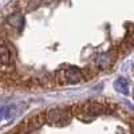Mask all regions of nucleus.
I'll list each match as a JSON object with an SVG mask.
<instances>
[{
  "label": "nucleus",
  "instance_id": "7ed1b4c3",
  "mask_svg": "<svg viewBox=\"0 0 134 134\" xmlns=\"http://www.w3.org/2000/svg\"><path fill=\"white\" fill-rule=\"evenodd\" d=\"M44 124H46V111L36 113L23 122V125L19 127V134H28L34 130L42 127Z\"/></svg>",
  "mask_w": 134,
  "mask_h": 134
},
{
  "label": "nucleus",
  "instance_id": "6e6552de",
  "mask_svg": "<svg viewBox=\"0 0 134 134\" xmlns=\"http://www.w3.org/2000/svg\"><path fill=\"white\" fill-rule=\"evenodd\" d=\"M111 62H113V59L110 58V55H102V57L98 58L97 66L99 67V69H106V67H109L111 64Z\"/></svg>",
  "mask_w": 134,
  "mask_h": 134
},
{
  "label": "nucleus",
  "instance_id": "20e7f679",
  "mask_svg": "<svg viewBox=\"0 0 134 134\" xmlns=\"http://www.w3.org/2000/svg\"><path fill=\"white\" fill-rule=\"evenodd\" d=\"M12 63V52L5 44H0V64L2 66H11Z\"/></svg>",
  "mask_w": 134,
  "mask_h": 134
},
{
  "label": "nucleus",
  "instance_id": "423d86ee",
  "mask_svg": "<svg viewBox=\"0 0 134 134\" xmlns=\"http://www.w3.org/2000/svg\"><path fill=\"white\" fill-rule=\"evenodd\" d=\"M114 88L118 91V93H121V94H127V91H129V85H127V81L126 79H124V78H119V79H117L115 82H114Z\"/></svg>",
  "mask_w": 134,
  "mask_h": 134
},
{
  "label": "nucleus",
  "instance_id": "f03ea898",
  "mask_svg": "<svg viewBox=\"0 0 134 134\" xmlns=\"http://www.w3.org/2000/svg\"><path fill=\"white\" fill-rule=\"evenodd\" d=\"M71 118V110L70 109H62L55 107L46 111V122H50L51 125H64Z\"/></svg>",
  "mask_w": 134,
  "mask_h": 134
},
{
  "label": "nucleus",
  "instance_id": "f257e3e1",
  "mask_svg": "<svg viewBox=\"0 0 134 134\" xmlns=\"http://www.w3.org/2000/svg\"><path fill=\"white\" fill-rule=\"evenodd\" d=\"M55 78H57V82L59 85H75L83 81L85 74L79 69L71 66V67H66V69L59 70L58 74L55 75Z\"/></svg>",
  "mask_w": 134,
  "mask_h": 134
},
{
  "label": "nucleus",
  "instance_id": "39448f33",
  "mask_svg": "<svg viewBox=\"0 0 134 134\" xmlns=\"http://www.w3.org/2000/svg\"><path fill=\"white\" fill-rule=\"evenodd\" d=\"M16 113H18L16 106H3V107H0V121L11 119Z\"/></svg>",
  "mask_w": 134,
  "mask_h": 134
},
{
  "label": "nucleus",
  "instance_id": "0eeeda50",
  "mask_svg": "<svg viewBox=\"0 0 134 134\" xmlns=\"http://www.w3.org/2000/svg\"><path fill=\"white\" fill-rule=\"evenodd\" d=\"M8 23L11 26H14V27H21V26H23V23H24V18H23V15H21V14L15 12V14H12L11 16H8Z\"/></svg>",
  "mask_w": 134,
  "mask_h": 134
}]
</instances>
